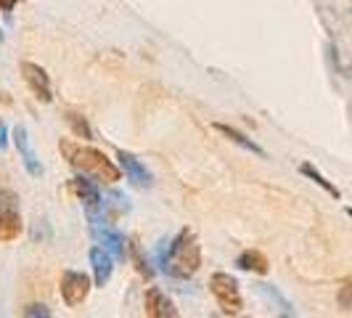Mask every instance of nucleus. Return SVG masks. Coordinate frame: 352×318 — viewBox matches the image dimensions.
Listing matches in <instances>:
<instances>
[{"mask_svg": "<svg viewBox=\"0 0 352 318\" xmlns=\"http://www.w3.org/2000/svg\"><path fill=\"white\" fill-rule=\"evenodd\" d=\"M90 295V279L80 271H67L61 276V300L67 302L69 308L82 305L85 297Z\"/></svg>", "mask_w": 352, "mask_h": 318, "instance_id": "obj_5", "label": "nucleus"}, {"mask_svg": "<svg viewBox=\"0 0 352 318\" xmlns=\"http://www.w3.org/2000/svg\"><path fill=\"white\" fill-rule=\"evenodd\" d=\"M210 289L214 295L217 305L223 308V313H241L244 300H241V292H239V282L230 276V273H212L210 276Z\"/></svg>", "mask_w": 352, "mask_h": 318, "instance_id": "obj_3", "label": "nucleus"}, {"mask_svg": "<svg viewBox=\"0 0 352 318\" xmlns=\"http://www.w3.org/2000/svg\"><path fill=\"white\" fill-rule=\"evenodd\" d=\"M133 257H135V263H138V271H141L143 276L148 279V276H151V268H148V263L141 257V249H138V244H133Z\"/></svg>", "mask_w": 352, "mask_h": 318, "instance_id": "obj_21", "label": "nucleus"}, {"mask_svg": "<svg viewBox=\"0 0 352 318\" xmlns=\"http://www.w3.org/2000/svg\"><path fill=\"white\" fill-rule=\"evenodd\" d=\"M21 70V77L24 83L30 85V90L35 93V98H40L43 104H51L53 93H51V80H48V72L43 70L40 64H32V61H21L19 64Z\"/></svg>", "mask_w": 352, "mask_h": 318, "instance_id": "obj_6", "label": "nucleus"}, {"mask_svg": "<svg viewBox=\"0 0 352 318\" xmlns=\"http://www.w3.org/2000/svg\"><path fill=\"white\" fill-rule=\"evenodd\" d=\"M117 159H120V167L124 170V176L133 186H138V189L151 186V173L146 170V165H141V159H135L130 151H117Z\"/></svg>", "mask_w": 352, "mask_h": 318, "instance_id": "obj_9", "label": "nucleus"}, {"mask_svg": "<svg viewBox=\"0 0 352 318\" xmlns=\"http://www.w3.org/2000/svg\"><path fill=\"white\" fill-rule=\"evenodd\" d=\"M347 212H350V218H352V207H350V210H347Z\"/></svg>", "mask_w": 352, "mask_h": 318, "instance_id": "obj_25", "label": "nucleus"}, {"mask_svg": "<svg viewBox=\"0 0 352 318\" xmlns=\"http://www.w3.org/2000/svg\"><path fill=\"white\" fill-rule=\"evenodd\" d=\"M336 300H339V305H342L344 310H352V282H347L344 286H342V289H339Z\"/></svg>", "mask_w": 352, "mask_h": 318, "instance_id": "obj_20", "label": "nucleus"}, {"mask_svg": "<svg viewBox=\"0 0 352 318\" xmlns=\"http://www.w3.org/2000/svg\"><path fill=\"white\" fill-rule=\"evenodd\" d=\"M67 123L72 125V130H74L77 138H85V141L93 138V127L88 125L85 117H80V114H74V112H67Z\"/></svg>", "mask_w": 352, "mask_h": 318, "instance_id": "obj_17", "label": "nucleus"}, {"mask_svg": "<svg viewBox=\"0 0 352 318\" xmlns=\"http://www.w3.org/2000/svg\"><path fill=\"white\" fill-rule=\"evenodd\" d=\"M124 212H130V199L120 191H111V194L104 196V218L106 220H114Z\"/></svg>", "mask_w": 352, "mask_h": 318, "instance_id": "obj_14", "label": "nucleus"}, {"mask_svg": "<svg viewBox=\"0 0 352 318\" xmlns=\"http://www.w3.org/2000/svg\"><path fill=\"white\" fill-rule=\"evenodd\" d=\"M21 316H27V318H51V310L45 308V305H27L24 310H21Z\"/></svg>", "mask_w": 352, "mask_h": 318, "instance_id": "obj_19", "label": "nucleus"}, {"mask_svg": "<svg viewBox=\"0 0 352 318\" xmlns=\"http://www.w3.org/2000/svg\"><path fill=\"white\" fill-rule=\"evenodd\" d=\"M0 40H3V30H0Z\"/></svg>", "mask_w": 352, "mask_h": 318, "instance_id": "obj_24", "label": "nucleus"}, {"mask_svg": "<svg viewBox=\"0 0 352 318\" xmlns=\"http://www.w3.org/2000/svg\"><path fill=\"white\" fill-rule=\"evenodd\" d=\"M90 233H93V239H96L101 247L109 249V252L114 255V260H124V257H127L124 236L117 229H111L109 220H93V223H90Z\"/></svg>", "mask_w": 352, "mask_h": 318, "instance_id": "obj_4", "label": "nucleus"}, {"mask_svg": "<svg viewBox=\"0 0 352 318\" xmlns=\"http://www.w3.org/2000/svg\"><path fill=\"white\" fill-rule=\"evenodd\" d=\"M19 212V196L14 191H8V189H3L0 191V218L3 215H14Z\"/></svg>", "mask_w": 352, "mask_h": 318, "instance_id": "obj_18", "label": "nucleus"}, {"mask_svg": "<svg viewBox=\"0 0 352 318\" xmlns=\"http://www.w3.org/2000/svg\"><path fill=\"white\" fill-rule=\"evenodd\" d=\"M143 305H146V316H151V318H175L177 316V308L159 286H151V289L146 292Z\"/></svg>", "mask_w": 352, "mask_h": 318, "instance_id": "obj_8", "label": "nucleus"}, {"mask_svg": "<svg viewBox=\"0 0 352 318\" xmlns=\"http://www.w3.org/2000/svg\"><path fill=\"white\" fill-rule=\"evenodd\" d=\"M254 292H257V295H260V297H263L267 305H273V308H276L281 316H294V308H292V302L286 300V297H283V295L278 292V289H276V286H270V284H257V286H254Z\"/></svg>", "mask_w": 352, "mask_h": 318, "instance_id": "obj_11", "label": "nucleus"}, {"mask_svg": "<svg viewBox=\"0 0 352 318\" xmlns=\"http://www.w3.org/2000/svg\"><path fill=\"white\" fill-rule=\"evenodd\" d=\"M14 143H16V151H19V157H21V162H24V167H27V173L35 178L43 176V165L37 162V154H35V149H32V143H30V133H27L24 125H16V127H14Z\"/></svg>", "mask_w": 352, "mask_h": 318, "instance_id": "obj_7", "label": "nucleus"}, {"mask_svg": "<svg viewBox=\"0 0 352 318\" xmlns=\"http://www.w3.org/2000/svg\"><path fill=\"white\" fill-rule=\"evenodd\" d=\"M8 146V133H6V125L0 120V149H6Z\"/></svg>", "mask_w": 352, "mask_h": 318, "instance_id": "obj_23", "label": "nucleus"}, {"mask_svg": "<svg viewBox=\"0 0 352 318\" xmlns=\"http://www.w3.org/2000/svg\"><path fill=\"white\" fill-rule=\"evenodd\" d=\"M300 173H302L305 178H310L313 183H318V186H320V189H323V191H326L329 196H334V199H339V189H336V186L331 183V180H326V178L320 176V173H318V170L313 167V165H310V162H305V165H300Z\"/></svg>", "mask_w": 352, "mask_h": 318, "instance_id": "obj_15", "label": "nucleus"}, {"mask_svg": "<svg viewBox=\"0 0 352 318\" xmlns=\"http://www.w3.org/2000/svg\"><path fill=\"white\" fill-rule=\"evenodd\" d=\"M236 265L241 268V271H252V273H260L265 276L267 273V257H265L260 249H247V252H241L239 257H236Z\"/></svg>", "mask_w": 352, "mask_h": 318, "instance_id": "obj_13", "label": "nucleus"}, {"mask_svg": "<svg viewBox=\"0 0 352 318\" xmlns=\"http://www.w3.org/2000/svg\"><path fill=\"white\" fill-rule=\"evenodd\" d=\"M90 268H93V279H96V286H106L111 273H114V255L104 249L101 244L90 249Z\"/></svg>", "mask_w": 352, "mask_h": 318, "instance_id": "obj_10", "label": "nucleus"}, {"mask_svg": "<svg viewBox=\"0 0 352 318\" xmlns=\"http://www.w3.org/2000/svg\"><path fill=\"white\" fill-rule=\"evenodd\" d=\"M19 233H21V218H19V212L3 215L0 218V242H14Z\"/></svg>", "mask_w": 352, "mask_h": 318, "instance_id": "obj_16", "label": "nucleus"}, {"mask_svg": "<svg viewBox=\"0 0 352 318\" xmlns=\"http://www.w3.org/2000/svg\"><path fill=\"white\" fill-rule=\"evenodd\" d=\"M19 0H0V11H3V17L11 19V14H14V6H16Z\"/></svg>", "mask_w": 352, "mask_h": 318, "instance_id": "obj_22", "label": "nucleus"}, {"mask_svg": "<svg viewBox=\"0 0 352 318\" xmlns=\"http://www.w3.org/2000/svg\"><path fill=\"white\" fill-rule=\"evenodd\" d=\"M157 263L162 273L173 279H191L201 265V247L196 242L194 231L183 229L175 239L162 242V247L157 249Z\"/></svg>", "mask_w": 352, "mask_h": 318, "instance_id": "obj_1", "label": "nucleus"}, {"mask_svg": "<svg viewBox=\"0 0 352 318\" xmlns=\"http://www.w3.org/2000/svg\"><path fill=\"white\" fill-rule=\"evenodd\" d=\"M212 127H214V130H217L220 136H226L228 141L236 143V146H241L244 151H252V154H257V157H265V149H260L257 143L252 141V138H247L244 133H239L236 127H228V125H220V123H214V125H212Z\"/></svg>", "mask_w": 352, "mask_h": 318, "instance_id": "obj_12", "label": "nucleus"}, {"mask_svg": "<svg viewBox=\"0 0 352 318\" xmlns=\"http://www.w3.org/2000/svg\"><path fill=\"white\" fill-rule=\"evenodd\" d=\"M61 154L67 157L74 170H80L82 176H90L96 180H104V183H117L120 180V167H114L104 151L93 149V146H82V143L74 141H61Z\"/></svg>", "mask_w": 352, "mask_h": 318, "instance_id": "obj_2", "label": "nucleus"}]
</instances>
